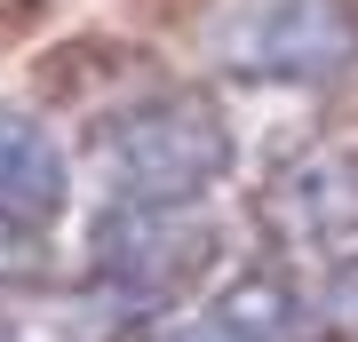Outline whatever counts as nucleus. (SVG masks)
Listing matches in <instances>:
<instances>
[{
    "mask_svg": "<svg viewBox=\"0 0 358 342\" xmlns=\"http://www.w3.org/2000/svg\"><path fill=\"white\" fill-rule=\"evenodd\" d=\"M215 56L239 80L327 88L358 72V0H239L215 32Z\"/></svg>",
    "mask_w": 358,
    "mask_h": 342,
    "instance_id": "nucleus-1",
    "label": "nucleus"
},
{
    "mask_svg": "<svg viewBox=\"0 0 358 342\" xmlns=\"http://www.w3.org/2000/svg\"><path fill=\"white\" fill-rule=\"evenodd\" d=\"M103 152H112V167H120L112 199L192 207L199 191L223 176V120L207 112L199 96H159V104H136L128 120L103 127Z\"/></svg>",
    "mask_w": 358,
    "mask_h": 342,
    "instance_id": "nucleus-2",
    "label": "nucleus"
},
{
    "mask_svg": "<svg viewBox=\"0 0 358 342\" xmlns=\"http://www.w3.org/2000/svg\"><path fill=\"white\" fill-rule=\"evenodd\" d=\"M271 215H287L294 231L327 239V231H358V143H310L271 176Z\"/></svg>",
    "mask_w": 358,
    "mask_h": 342,
    "instance_id": "nucleus-3",
    "label": "nucleus"
},
{
    "mask_svg": "<svg viewBox=\"0 0 358 342\" xmlns=\"http://www.w3.org/2000/svg\"><path fill=\"white\" fill-rule=\"evenodd\" d=\"M64 152H56L48 136H40L32 120L0 112V223L16 231H40L64 215Z\"/></svg>",
    "mask_w": 358,
    "mask_h": 342,
    "instance_id": "nucleus-4",
    "label": "nucleus"
}]
</instances>
